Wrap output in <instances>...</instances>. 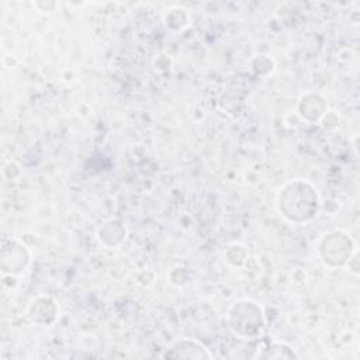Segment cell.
Here are the masks:
<instances>
[{
  "mask_svg": "<svg viewBox=\"0 0 360 360\" xmlns=\"http://www.w3.org/2000/svg\"><path fill=\"white\" fill-rule=\"evenodd\" d=\"M276 207L292 224H305L319 211L321 198L315 186L302 179L285 181L277 191Z\"/></svg>",
  "mask_w": 360,
  "mask_h": 360,
  "instance_id": "6da1fadb",
  "label": "cell"
},
{
  "mask_svg": "<svg viewBox=\"0 0 360 360\" xmlns=\"http://www.w3.org/2000/svg\"><path fill=\"white\" fill-rule=\"evenodd\" d=\"M226 323L231 332L242 339H257L266 326L262 307L248 298L231 304L226 312Z\"/></svg>",
  "mask_w": 360,
  "mask_h": 360,
  "instance_id": "7a4b0ae2",
  "label": "cell"
},
{
  "mask_svg": "<svg viewBox=\"0 0 360 360\" xmlns=\"http://www.w3.org/2000/svg\"><path fill=\"white\" fill-rule=\"evenodd\" d=\"M321 260L330 267L349 266L352 253L357 252V246L349 233L340 229L323 233L316 246Z\"/></svg>",
  "mask_w": 360,
  "mask_h": 360,
  "instance_id": "3957f363",
  "label": "cell"
},
{
  "mask_svg": "<svg viewBox=\"0 0 360 360\" xmlns=\"http://www.w3.org/2000/svg\"><path fill=\"white\" fill-rule=\"evenodd\" d=\"M31 263V253L27 246L15 238H3L1 240V273L20 276Z\"/></svg>",
  "mask_w": 360,
  "mask_h": 360,
  "instance_id": "277c9868",
  "label": "cell"
},
{
  "mask_svg": "<svg viewBox=\"0 0 360 360\" xmlns=\"http://www.w3.org/2000/svg\"><path fill=\"white\" fill-rule=\"evenodd\" d=\"M165 359H212V353L195 339H177L162 354Z\"/></svg>",
  "mask_w": 360,
  "mask_h": 360,
  "instance_id": "5b68a950",
  "label": "cell"
},
{
  "mask_svg": "<svg viewBox=\"0 0 360 360\" xmlns=\"http://www.w3.org/2000/svg\"><path fill=\"white\" fill-rule=\"evenodd\" d=\"M59 314L55 300L46 295L35 297L28 305V316L39 325H52Z\"/></svg>",
  "mask_w": 360,
  "mask_h": 360,
  "instance_id": "8992f818",
  "label": "cell"
},
{
  "mask_svg": "<svg viewBox=\"0 0 360 360\" xmlns=\"http://www.w3.org/2000/svg\"><path fill=\"white\" fill-rule=\"evenodd\" d=\"M326 100L318 93H305L298 101L300 115L307 121H318L323 117Z\"/></svg>",
  "mask_w": 360,
  "mask_h": 360,
  "instance_id": "52a82bcc",
  "label": "cell"
},
{
  "mask_svg": "<svg viewBox=\"0 0 360 360\" xmlns=\"http://www.w3.org/2000/svg\"><path fill=\"white\" fill-rule=\"evenodd\" d=\"M256 357L260 359H297L298 354L295 350L284 342L270 340L263 349H257Z\"/></svg>",
  "mask_w": 360,
  "mask_h": 360,
  "instance_id": "ba28073f",
  "label": "cell"
}]
</instances>
